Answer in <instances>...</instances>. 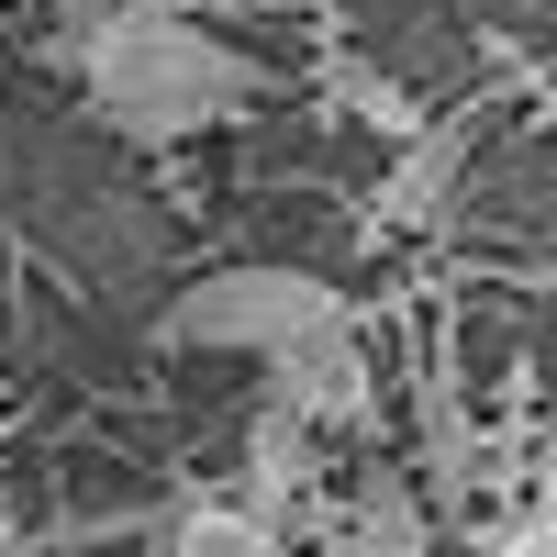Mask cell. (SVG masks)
Instances as JSON below:
<instances>
[{
  "label": "cell",
  "instance_id": "cell-1",
  "mask_svg": "<svg viewBox=\"0 0 557 557\" xmlns=\"http://www.w3.org/2000/svg\"><path fill=\"white\" fill-rule=\"evenodd\" d=\"M67 67L123 146H190L257 101V57L178 0H112L89 34H67Z\"/></svg>",
  "mask_w": 557,
  "mask_h": 557
},
{
  "label": "cell",
  "instance_id": "cell-2",
  "mask_svg": "<svg viewBox=\"0 0 557 557\" xmlns=\"http://www.w3.org/2000/svg\"><path fill=\"white\" fill-rule=\"evenodd\" d=\"M312 323H357V301H346L323 268L235 257V268H201L190 290H168L157 346H168V357H278L290 335H312Z\"/></svg>",
  "mask_w": 557,
  "mask_h": 557
},
{
  "label": "cell",
  "instance_id": "cell-3",
  "mask_svg": "<svg viewBox=\"0 0 557 557\" xmlns=\"http://www.w3.org/2000/svg\"><path fill=\"white\" fill-rule=\"evenodd\" d=\"M268 401L290 412L312 435H357L368 412H380V368H368V335L357 323H312L268 357Z\"/></svg>",
  "mask_w": 557,
  "mask_h": 557
},
{
  "label": "cell",
  "instance_id": "cell-4",
  "mask_svg": "<svg viewBox=\"0 0 557 557\" xmlns=\"http://www.w3.org/2000/svg\"><path fill=\"white\" fill-rule=\"evenodd\" d=\"M469 146H480L469 123H435V112H424V123L391 146L380 190H368V223H380V235H424V223H446L457 178H469Z\"/></svg>",
  "mask_w": 557,
  "mask_h": 557
},
{
  "label": "cell",
  "instance_id": "cell-5",
  "mask_svg": "<svg viewBox=\"0 0 557 557\" xmlns=\"http://www.w3.org/2000/svg\"><path fill=\"white\" fill-rule=\"evenodd\" d=\"M312 480H323V435L290 424L278 401H257V424H246V513L257 524H290L312 502Z\"/></svg>",
  "mask_w": 557,
  "mask_h": 557
},
{
  "label": "cell",
  "instance_id": "cell-6",
  "mask_svg": "<svg viewBox=\"0 0 557 557\" xmlns=\"http://www.w3.org/2000/svg\"><path fill=\"white\" fill-rule=\"evenodd\" d=\"M335 557H435L424 491H401V480H368V491H357V513L335 524Z\"/></svg>",
  "mask_w": 557,
  "mask_h": 557
},
{
  "label": "cell",
  "instance_id": "cell-7",
  "mask_svg": "<svg viewBox=\"0 0 557 557\" xmlns=\"http://www.w3.org/2000/svg\"><path fill=\"white\" fill-rule=\"evenodd\" d=\"M157 557H290V535L257 524L246 502H178L157 524Z\"/></svg>",
  "mask_w": 557,
  "mask_h": 557
},
{
  "label": "cell",
  "instance_id": "cell-8",
  "mask_svg": "<svg viewBox=\"0 0 557 557\" xmlns=\"http://www.w3.org/2000/svg\"><path fill=\"white\" fill-rule=\"evenodd\" d=\"M323 89H335V112H357L368 134H380V146H401V134L424 123V101H412L391 67H368V57H335V78H323Z\"/></svg>",
  "mask_w": 557,
  "mask_h": 557
},
{
  "label": "cell",
  "instance_id": "cell-9",
  "mask_svg": "<svg viewBox=\"0 0 557 557\" xmlns=\"http://www.w3.org/2000/svg\"><path fill=\"white\" fill-rule=\"evenodd\" d=\"M424 435H435V502H469V480H480V435L457 424V401L424 412Z\"/></svg>",
  "mask_w": 557,
  "mask_h": 557
},
{
  "label": "cell",
  "instance_id": "cell-10",
  "mask_svg": "<svg viewBox=\"0 0 557 557\" xmlns=\"http://www.w3.org/2000/svg\"><path fill=\"white\" fill-rule=\"evenodd\" d=\"M480 557H557V546H546V524L524 513V524H502V535H480Z\"/></svg>",
  "mask_w": 557,
  "mask_h": 557
},
{
  "label": "cell",
  "instance_id": "cell-11",
  "mask_svg": "<svg viewBox=\"0 0 557 557\" xmlns=\"http://www.w3.org/2000/svg\"><path fill=\"white\" fill-rule=\"evenodd\" d=\"M101 12H112V0H57V34H89Z\"/></svg>",
  "mask_w": 557,
  "mask_h": 557
},
{
  "label": "cell",
  "instance_id": "cell-12",
  "mask_svg": "<svg viewBox=\"0 0 557 557\" xmlns=\"http://www.w3.org/2000/svg\"><path fill=\"white\" fill-rule=\"evenodd\" d=\"M0 12H12V0H0Z\"/></svg>",
  "mask_w": 557,
  "mask_h": 557
}]
</instances>
